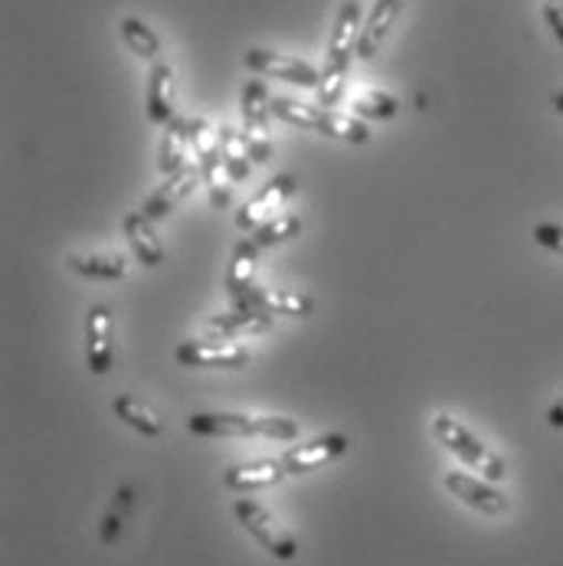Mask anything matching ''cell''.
Returning <instances> with one entry per match:
<instances>
[{
	"label": "cell",
	"mask_w": 563,
	"mask_h": 566,
	"mask_svg": "<svg viewBox=\"0 0 563 566\" xmlns=\"http://www.w3.org/2000/svg\"><path fill=\"white\" fill-rule=\"evenodd\" d=\"M361 23L364 20H361L357 0H344V7L337 10V23H334L331 43H327L322 82H319V102H322V108H331L344 95L347 66H351V56L357 53V40H361Z\"/></svg>",
	"instance_id": "6da1fadb"
},
{
	"label": "cell",
	"mask_w": 563,
	"mask_h": 566,
	"mask_svg": "<svg viewBox=\"0 0 563 566\" xmlns=\"http://www.w3.org/2000/svg\"><path fill=\"white\" fill-rule=\"evenodd\" d=\"M187 432L204 439L265 436V439H299V426L282 416H249V412H194L187 416Z\"/></svg>",
	"instance_id": "7a4b0ae2"
},
{
	"label": "cell",
	"mask_w": 563,
	"mask_h": 566,
	"mask_svg": "<svg viewBox=\"0 0 563 566\" xmlns=\"http://www.w3.org/2000/svg\"><path fill=\"white\" fill-rule=\"evenodd\" d=\"M432 436H436V439H439L466 469H476V475H482V479L494 482V485L504 482V475H508L504 459H501L498 452H491L482 439H479L469 426H462L456 416L436 412V416H432Z\"/></svg>",
	"instance_id": "3957f363"
},
{
	"label": "cell",
	"mask_w": 563,
	"mask_h": 566,
	"mask_svg": "<svg viewBox=\"0 0 563 566\" xmlns=\"http://www.w3.org/2000/svg\"><path fill=\"white\" fill-rule=\"evenodd\" d=\"M233 517L240 521V527L259 544L265 547V554L279 557V560H295L299 557V544L292 537L289 527H282L275 521V514L269 507H262L259 501H249V497H240L233 504Z\"/></svg>",
	"instance_id": "277c9868"
},
{
	"label": "cell",
	"mask_w": 563,
	"mask_h": 566,
	"mask_svg": "<svg viewBox=\"0 0 563 566\" xmlns=\"http://www.w3.org/2000/svg\"><path fill=\"white\" fill-rule=\"evenodd\" d=\"M299 190V180H295V174H279V177H272L252 200H246L240 207V213H237V230L240 233H259L265 223H272V220H279V210H282V203L292 197Z\"/></svg>",
	"instance_id": "5b68a950"
},
{
	"label": "cell",
	"mask_w": 563,
	"mask_h": 566,
	"mask_svg": "<svg viewBox=\"0 0 563 566\" xmlns=\"http://www.w3.org/2000/svg\"><path fill=\"white\" fill-rule=\"evenodd\" d=\"M112 334H115V318L108 305H92L85 315V364L95 377H105L115 364V347H112Z\"/></svg>",
	"instance_id": "8992f818"
},
{
	"label": "cell",
	"mask_w": 563,
	"mask_h": 566,
	"mask_svg": "<svg viewBox=\"0 0 563 566\" xmlns=\"http://www.w3.org/2000/svg\"><path fill=\"white\" fill-rule=\"evenodd\" d=\"M242 63L259 76L292 82V85H302V88H319V82H322V73L315 66H309L302 60H292V56H282V53H272V50H259V46L246 50Z\"/></svg>",
	"instance_id": "52a82bcc"
},
{
	"label": "cell",
	"mask_w": 563,
	"mask_h": 566,
	"mask_svg": "<svg viewBox=\"0 0 563 566\" xmlns=\"http://www.w3.org/2000/svg\"><path fill=\"white\" fill-rule=\"evenodd\" d=\"M347 436L341 432H324V436H315L312 442L305 446H295L282 455V469L285 475H309V472H319L324 465H331L334 459H341L347 452Z\"/></svg>",
	"instance_id": "ba28073f"
},
{
	"label": "cell",
	"mask_w": 563,
	"mask_h": 566,
	"mask_svg": "<svg viewBox=\"0 0 563 566\" xmlns=\"http://www.w3.org/2000/svg\"><path fill=\"white\" fill-rule=\"evenodd\" d=\"M446 491L456 494L462 504H469L472 511H479L484 517H501L508 511V494L494 482H488L482 475H469V472H449L446 475Z\"/></svg>",
	"instance_id": "9c48e42d"
},
{
	"label": "cell",
	"mask_w": 563,
	"mask_h": 566,
	"mask_svg": "<svg viewBox=\"0 0 563 566\" xmlns=\"http://www.w3.org/2000/svg\"><path fill=\"white\" fill-rule=\"evenodd\" d=\"M177 364L194 370H242L249 364V350H242L240 344L187 340L177 347Z\"/></svg>",
	"instance_id": "30bf717a"
},
{
	"label": "cell",
	"mask_w": 563,
	"mask_h": 566,
	"mask_svg": "<svg viewBox=\"0 0 563 566\" xmlns=\"http://www.w3.org/2000/svg\"><path fill=\"white\" fill-rule=\"evenodd\" d=\"M233 305L242 308H256L265 315H285V318H309L315 312V302L302 292H279V289H265V285H252L246 295L233 298Z\"/></svg>",
	"instance_id": "8fae6325"
},
{
	"label": "cell",
	"mask_w": 563,
	"mask_h": 566,
	"mask_svg": "<svg viewBox=\"0 0 563 566\" xmlns=\"http://www.w3.org/2000/svg\"><path fill=\"white\" fill-rule=\"evenodd\" d=\"M200 180H204V177H200V167H184V170H177L174 177H167L161 187L145 200V207H142L145 217L155 220V223L164 220L174 207H180V203L197 190Z\"/></svg>",
	"instance_id": "7c38bea8"
},
{
	"label": "cell",
	"mask_w": 563,
	"mask_h": 566,
	"mask_svg": "<svg viewBox=\"0 0 563 566\" xmlns=\"http://www.w3.org/2000/svg\"><path fill=\"white\" fill-rule=\"evenodd\" d=\"M403 0H374L371 13L361 23V40H357V56L361 60H374L377 50L384 46V40L390 36L397 17H400Z\"/></svg>",
	"instance_id": "4fadbf2b"
},
{
	"label": "cell",
	"mask_w": 563,
	"mask_h": 566,
	"mask_svg": "<svg viewBox=\"0 0 563 566\" xmlns=\"http://www.w3.org/2000/svg\"><path fill=\"white\" fill-rule=\"evenodd\" d=\"M282 479H285L282 462L259 459V462H249V465H233V469H227L223 485L230 488V491H237V494H252V491L279 485Z\"/></svg>",
	"instance_id": "5bb4252c"
},
{
	"label": "cell",
	"mask_w": 563,
	"mask_h": 566,
	"mask_svg": "<svg viewBox=\"0 0 563 566\" xmlns=\"http://www.w3.org/2000/svg\"><path fill=\"white\" fill-rule=\"evenodd\" d=\"M125 237H128V245L135 252V259L148 269L161 265L164 262V245L161 237L155 233V220L145 217V210H135L125 217Z\"/></svg>",
	"instance_id": "9a60e30c"
},
{
	"label": "cell",
	"mask_w": 563,
	"mask_h": 566,
	"mask_svg": "<svg viewBox=\"0 0 563 566\" xmlns=\"http://www.w3.org/2000/svg\"><path fill=\"white\" fill-rule=\"evenodd\" d=\"M187 151H194L190 148V122L174 115L164 125L161 145H158V170H161L164 177H174L177 170L187 167Z\"/></svg>",
	"instance_id": "2e32d148"
},
{
	"label": "cell",
	"mask_w": 563,
	"mask_h": 566,
	"mask_svg": "<svg viewBox=\"0 0 563 566\" xmlns=\"http://www.w3.org/2000/svg\"><path fill=\"white\" fill-rule=\"evenodd\" d=\"M240 112H242V128H246V132H252V135H265L269 118H272V95H269L265 82L249 80L246 85H242Z\"/></svg>",
	"instance_id": "e0dca14e"
},
{
	"label": "cell",
	"mask_w": 563,
	"mask_h": 566,
	"mask_svg": "<svg viewBox=\"0 0 563 566\" xmlns=\"http://www.w3.org/2000/svg\"><path fill=\"white\" fill-rule=\"evenodd\" d=\"M259 252H262V245L256 243L252 237H246V240L233 245V259H230V269H227V289H230L233 298H240L256 285L252 275H256Z\"/></svg>",
	"instance_id": "ac0fdd59"
},
{
	"label": "cell",
	"mask_w": 563,
	"mask_h": 566,
	"mask_svg": "<svg viewBox=\"0 0 563 566\" xmlns=\"http://www.w3.org/2000/svg\"><path fill=\"white\" fill-rule=\"evenodd\" d=\"M148 118L155 125H167L174 118V70L167 63L152 66L148 80Z\"/></svg>",
	"instance_id": "d6986e66"
},
{
	"label": "cell",
	"mask_w": 563,
	"mask_h": 566,
	"mask_svg": "<svg viewBox=\"0 0 563 566\" xmlns=\"http://www.w3.org/2000/svg\"><path fill=\"white\" fill-rule=\"evenodd\" d=\"M272 315L265 312H256V308H242L233 305V312H223L217 318H210V334L217 337H240V334H262L269 331Z\"/></svg>",
	"instance_id": "ffe728a7"
},
{
	"label": "cell",
	"mask_w": 563,
	"mask_h": 566,
	"mask_svg": "<svg viewBox=\"0 0 563 566\" xmlns=\"http://www.w3.org/2000/svg\"><path fill=\"white\" fill-rule=\"evenodd\" d=\"M70 272H76L82 279H92V282H115V279H125L128 275V259L122 255H82L73 252L66 259Z\"/></svg>",
	"instance_id": "44dd1931"
},
{
	"label": "cell",
	"mask_w": 563,
	"mask_h": 566,
	"mask_svg": "<svg viewBox=\"0 0 563 566\" xmlns=\"http://www.w3.org/2000/svg\"><path fill=\"white\" fill-rule=\"evenodd\" d=\"M112 412H115L125 426H132L138 436H145V439H158L164 432L161 419H158L148 406L142 403V400H135V397H128V394H122V397L112 400Z\"/></svg>",
	"instance_id": "7402d4cb"
},
{
	"label": "cell",
	"mask_w": 563,
	"mask_h": 566,
	"mask_svg": "<svg viewBox=\"0 0 563 566\" xmlns=\"http://www.w3.org/2000/svg\"><path fill=\"white\" fill-rule=\"evenodd\" d=\"M122 40H125V46H128L135 56L148 60L152 66L161 63V36H158L145 20L125 17V20H122Z\"/></svg>",
	"instance_id": "603a6c76"
},
{
	"label": "cell",
	"mask_w": 563,
	"mask_h": 566,
	"mask_svg": "<svg viewBox=\"0 0 563 566\" xmlns=\"http://www.w3.org/2000/svg\"><path fill=\"white\" fill-rule=\"evenodd\" d=\"M319 135L337 138V142H347V145H367V142H371V128H367V122H361V118H354V115L331 112V108H322Z\"/></svg>",
	"instance_id": "cb8c5ba5"
},
{
	"label": "cell",
	"mask_w": 563,
	"mask_h": 566,
	"mask_svg": "<svg viewBox=\"0 0 563 566\" xmlns=\"http://www.w3.org/2000/svg\"><path fill=\"white\" fill-rule=\"evenodd\" d=\"M351 108H354V115L361 122H390L400 112V102L390 92H380V88H371L367 92L364 88V92H357V98L351 102Z\"/></svg>",
	"instance_id": "d4e9b609"
},
{
	"label": "cell",
	"mask_w": 563,
	"mask_h": 566,
	"mask_svg": "<svg viewBox=\"0 0 563 566\" xmlns=\"http://www.w3.org/2000/svg\"><path fill=\"white\" fill-rule=\"evenodd\" d=\"M217 138H220V158H223V167H227L230 180H233V184H237V180H246V177H249V164L252 161H249V155H246L242 132L230 128V125H220Z\"/></svg>",
	"instance_id": "484cf974"
},
{
	"label": "cell",
	"mask_w": 563,
	"mask_h": 566,
	"mask_svg": "<svg viewBox=\"0 0 563 566\" xmlns=\"http://www.w3.org/2000/svg\"><path fill=\"white\" fill-rule=\"evenodd\" d=\"M272 115L292 128H305V132H319V118H322V108L315 105H305V102H292V98H272Z\"/></svg>",
	"instance_id": "4316f807"
},
{
	"label": "cell",
	"mask_w": 563,
	"mask_h": 566,
	"mask_svg": "<svg viewBox=\"0 0 563 566\" xmlns=\"http://www.w3.org/2000/svg\"><path fill=\"white\" fill-rule=\"evenodd\" d=\"M299 233H302V220L292 213V217H279V220L265 223L259 233H252V240L262 245V249H272V245L285 243V240L299 237Z\"/></svg>",
	"instance_id": "83f0119b"
},
{
	"label": "cell",
	"mask_w": 563,
	"mask_h": 566,
	"mask_svg": "<svg viewBox=\"0 0 563 566\" xmlns=\"http://www.w3.org/2000/svg\"><path fill=\"white\" fill-rule=\"evenodd\" d=\"M128 504H132V488H122V491H118V501H115V511H108V514H105V524H102V541H105V544L118 537L122 511H125Z\"/></svg>",
	"instance_id": "f1b7e54d"
},
{
	"label": "cell",
	"mask_w": 563,
	"mask_h": 566,
	"mask_svg": "<svg viewBox=\"0 0 563 566\" xmlns=\"http://www.w3.org/2000/svg\"><path fill=\"white\" fill-rule=\"evenodd\" d=\"M534 243L544 245L554 255H563V227H557V223H538L534 227Z\"/></svg>",
	"instance_id": "f546056e"
},
{
	"label": "cell",
	"mask_w": 563,
	"mask_h": 566,
	"mask_svg": "<svg viewBox=\"0 0 563 566\" xmlns=\"http://www.w3.org/2000/svg\"><path fill=\"white\" fill-rule=\"evenodd\" d=\"M242 145H246V155L252 164H265L272 158V145L265 135H252V132H242Z\"/></svg>",
	"instance_id": "4dcf8cb0"
},
{
	"label": "cell",
	"mask_w": 563,
	"mask_h": 566,
	"mask_svg": "<svg viewBox=\"0 0 563 566\" xmlns=\"http://www.w3.org/2000/svg\"><path fill=\"white\" fill-rule=\"evenodd\" d=\"M541 13H544V23L551 27V33L561 40L563 46V0H544Z\"/></svg>",
	"instance_id": "1f68e13d"
},
{
	"label": "cell",
	"mask_w": 563,
	"mask_h": 566,
	"mask_svg": "<svg viewBox=\"0 0 563 566\" xmlns=\"http://www.w3.org/2000/svg\"><path fill=\"white\" fill-rule=\"evenodd\" d=\"M548 422H551L554 429H563V397L561 400H554V406L548 409Z\"/></svg>",
	"instance_id": "d6a6232c"
},
{
	"label": "cell",
	"mask_w": 563,
	"mask_h": 566,
	"mask_svg": "<svg viewBox=\"0 0 563 566\" xmlns=\"http://www.w3.org/2000/svg\"><path fill=\"white\" fill-rule=\"evenodd\" d=\"M554 108H557V112L563 115V92H557V95H554Z\"/></svg>",
	"instance_id": "836d02e7"
}]
</instances>
